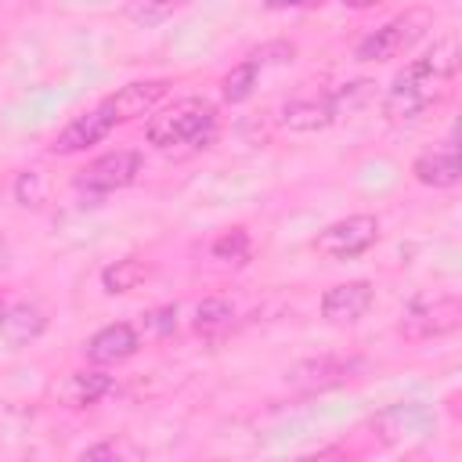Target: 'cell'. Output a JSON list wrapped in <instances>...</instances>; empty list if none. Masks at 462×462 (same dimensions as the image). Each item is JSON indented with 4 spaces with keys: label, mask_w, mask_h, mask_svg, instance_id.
I'll return each mask as SVG.
<instances>
[{
    "label": "cell",
    "mask_w": 462,
    "mask_h": 462,
    "mask_svg": "<svg viewBox=\"0 0 462 462\" xmlns=\"http://www.w3.org/2000/svg\"><path fill=\"white\" fill-rule=\"evenodd\" d=\"M458 72V47L455 40H440L433 43L422 58H411L386 87L383 97V116L386 119H415L422 116L430 105H437L448 94V83Z\"/></svg>",
    "instance_id": "1"
},
{
    "label": "cell",
    "mask_w": 462,
    "mask_h": 462,
    "mask_svg": "<svg viewBox=\"0 0 462 462\" xmlns=\"http://www.w3.org/2000/svg\"><path fill=\"white\" fill-rule=\"evenodd\" d=\"M217 130V108L213 101L206 97H180L166 108H159L148 126H144V137L152 148L159 152H170V148H180V144H206Z\"/></svg>",
    "instance_id": "2"
},
{
    "label": "cell",
    "mask_w": 462,
    "mask_h": 462,
    "mask_svg": "<svg viewBox=\"0 0 462 462\" xmlns=\"http://www.w3.org/2000/svg\"><path fill=\"white\" fill-rule=\"evenodd\" d=\"M433 14L422 11V7H411L390 22H383L379 29H372L357 47H354V58L357 61H386V58H397L401 51H408L426 29H430Z\"/></svg>",
    "instance_id": "3"
},
{
    "label": "cell",
    "mask_w": 462,
    "mask_h": 462,
    "mask_svg": "<svg viewBox=\"0 0 462 462\" xmlns=\"http://www.w3.org/2000/svg\"><path fill=\"white\" fill-rule=\"evenodd\" d=\"M379 238V217L372 213H354V217H343L328 227L318 231L314 238V253H321L325 260H354L361 253H368Z\"/></svg>",
    "instance_id": "4"
},
{
    "label": "cell",
    "mask_w": 462,
    "mask_h": 462,
    "mask_svg": "<svg viewBox=\"0 0 462 462\" xmlns=\"http://www.w3.org/2000/svg\"><path fill=\"white\" fill-rule=\"evenodd\" d=\"M462 325V300L458 296H440V300H415L404 307L397 332L404 339H433L448 336Z\"/></svg>",
    "instance_id": "5"
},
{
    "label": "cell",
    "mask_w": 462,
    "mask_h": 462,
    "mask_svg": "<svg viewBox=\"0 0 462 462\" xmlns=\"http://www.w3.org/2000/svg\"><path fill=\"white\" fill-rule=\"evenodd\" d=\"M141 173V152L134 148H116V152H105L101 159H94L79 177H76V188L90 191V195H112L119 188H130Z\"/></svg>",
    "instance_id": "6"
},
{
    "label": "cell",
    "mask_w": 462,
    "mask_h": 462,
    "mask_svg": "<svg viewBox=\"0 0 462 462\" xmlns=\"http://www.w3.org/2000/svg\"><path fill=\"white\" fill-rule=\"evenodd\" d=\"M361 368L357 357H307V361H296L289 372H285V383L300 393H325L332 386H343L354 372Z\"/></svg>",
    "instance_id": "7"
},
{
    "label": "cell",
    "mask_w": 462,
    "mask_h": 462,
    "mask_svg": "<svg viewBox=\"0 0 462 462\" xmlns=\"http://www.w3.org/2000/svg\"><path fill=\"white\" fill-rule=\"evenodd\" d=\"M375 303V289L372 282L365 278H354V282H339L332 289H325L321 296V318L332 321V325H354L361 321Z\"/></svg>",
    "instance_id": "8"
},
{
    "label": "cell",
    "mask_w": 462,
    "mask_h": 462,
    "mask_svg": "<svg viewBox=\"0 0 462 462\" xmlns=\"http://www.w3.org/2000/svg\"><path fill=\"white\" fill-rule=\"evenodd\" d=\"M112 130H116L112 112H108L105 105H97V108H90V112L76 116V119H72V123L54 137L51 152H54V155H76V152H87V148L101 144Z\"/></svg>",
    "instance_id": "9"
},
{
    "label": "cell",
    "mask_w": 462,
    "mask_h": 462,
    "mask_svg": "<svg viewBox=\"0 0 462 462\" xmlns=\"http://www.w3.org/2000/svg\"><path fill=\"white\" fill-rule=\"evenodd\" d=\"M170 90V79H134L126 87H119L116 94H108L101 105L112 112L116 123H130V119H141L148 116Z\"/></svg>",
    "instance_id": "10"
},
{
    "label": "cell",
    "mask_w": 462,
    "mask_h": 462,
    "mask_svg": "<svg viewBox=\"0 0 462 462\" xmlns=\"http://www.w3.org/2000/svg\"><path fill=\"white\" fill-rule=\"evenodd\" d=\"M411 173H415V180L426 184V188H455L458 177H462L458 141L448 137V141H440V144L419 152L415 162H411Z\"/></svg>",
    "instance_id": "11"
},
{
    "label": "cell",
    "mask_w": 462,
    "mask_h": 462,
    "mask_svg": "<svg viewBox=\"0 0 462 462\" xmlns=\"http://www.w3.org/2000/svg\"><path fill=\"white\" fill-rule=\"evenodd\" d=\"M137 350H141V336L126 321H112L87 339V361L90 365H119V361L134 357Z\"/></svg>",
    "instance_id": "12"
},
{
    "label": "cell",
    "mask_w": 462,
    "mask_h": 462,
    "mask_svg": "<svg viewBox=\"0 0 462 462\" xmlns=\"http://www.w3.org/2000/svg\"><path fill=\"white\" fill-rule=\"evenodd\" d=\"M112 390V375L101 368H76L54 383V397L65 408H90Z\"/></svg>",
    "instance_id": "13"
},
{
    "label": "cell",
    "mask_w": 462,
    "mask_h": 462,
    "mask_svg": "<svg viewBox=\"0 0 462 462\" xmlns=\"http://www.w3.org/2000/svg\"><path fill=\"white\" fill-rule=\"evenodd\" d=\"M47 332V310L40 303H7V310L0 314V339L7 346H25L32 339H40Z\"/></svg>",
    "instance_id": "14"
},
{
    "label": "cell",
    "mask_w": 462,
    "mask_h": 462,
    "mask_svg": "<svg viewBox=\"0 0 462 462\" xmlns=\"http://www.w3.org/2000/svg\"><path fill=\"white\" fill-rule=\"evenodd\" d=\"M278 123L292 134H314V130H325L336 123V112L328 105V97H292L282 105L278 112Z\"/></svg>",
    "instance_id": "15"
},
{
    "label": "cell",
    "mask_w": 462,
    "mask_h": 462,
    "mask_svg": "<svg viewBox=\"0 0 462 462\" xmlns=\"http://www.w3.org/2000/svg\"><path fill=\"white\" fill-rule=\"evenodd\" d=\"M144 278H148V263H144V260H137V256L116 260V263H108V267L101 271V285H105V292H108V296H123V292L137 289Z\"/></svg>",
    "instance_id": "16"
},
{
    "label": "cell",
    "mask_w": 462,
    "mask_h": 462,
    "mask_svg": "<svg viewBox=\"0 0 462 462\" xmlns=\"http://www.w3.org/2000/svg\"><path fill=\"white\" fill-rule=\"evenodd\" d=\"M209 253H213V260H220L227 267H245L253 260V238H249L245 227H231L220 238H213Z\"/></svg>",
    "instance_id": "17"
},
{
    "label": "cell",
    "mask_w": 462,
    "mask_h": 462,
    "mask_svg": "<svg viewBox=\"0 0 462 462\" xmlns=\"http://www.w3.org/2000/svg\"><path fill=\"white\" fill-rule=\"evenodd\" d=\"M231 321H235V307L227 300H220V296H209V300H202L195 307V321L191 325H195L199 336H220V332L231 328Z\"/></svg>",
    "instance_id": "18"
},
{
    "label": "cell",
    "mask_w": 462,
    "mask_h": 462,
    "mask_svg": "<svg viewBox=\"0 0 462 462\" xmlns=\"http://www.w3.org/2000/svg\"><path fill=\"white\" fill-rule=\"evenodd\" d=\"M256 83H260V69L245 58V61H238L227 76H224V83H220V94H224V101L227 105H242L253 90H256Z\"/></svg>",
    "instance_id": "19"
},
{
    "label": "cell",
    "mask_w": 462,
    "mask_h": 462,
    "mask_svg": "<svg viewBox=\"0 0 462 462\" xmlns=\"http://www.w3.org/2000/svg\"><path fill=\"white\" fill-rule=\"evenodd\" d=\"M372 94H375V83H372V79H354V83H343L339 90H332V94H325V97H328V105H332V112H336V119H339V116H346V112L365 108V105L372 101Z\"/></svg>",
    "instance_id": "20"
},
{
    "label": "cell",
    "mask_w": 462,
    "mask_h": 462,
    "mask_svg": "<svg viewBox=\"0 0 462 462\" xmlns=\"http://www.w3.org/2000/svg\"><path fill=\"white\" fill-rule=\"evenodd\" d=\"M76 462H141V451L126 437H112V440H97L87 451H79Z\"/></svg>",
    "instance_id": "21"
},
{
    "label": "cell",
    "mask_w": 462,
    "mask_h": 462,
    "mask_svg": "<svg viewBox=\"0 0 462 462\" xmlns=\"http://www.w3.org/2000/svg\"><path fill=\"white\" fill-rule=\"evenodd\" d=\"M123 14L130 18V22H137V25H159V22H166L170 14H173V4H152V0H134V4H126L123 7Z\"/></svg>",
    "instance_id": "22"
},
{
    "label": "cell",
    "mask_w": 462,
    "mask_h": 462,
    "mask_svg": "<svg viewBox=\"0 0 462 462\" xmlns=\"http://www.w3.org/2000/svg\"><path fill=\"white\" fill-rule=\"evenodd\" d=\"M292 58H296V43H289V40H271V43H263V47H256L249 54V61L256 69H263V65H289Z\"/></svg>",
    "instance_id": "23"
},
{
    "label": "cell",
    "mask_w": 462,
    "mask_h": 462,
    "mask_svg": "<svg viewBox=\"0 0 462 462\" xmlns=\"http://www.w3.org/2000/svg\"><path fill=\"white\" fill-rule=\"evenodd\" d=\"M14 199H18L22 206H43V199H47L43 177H40L36 170H22L18 180H14Z\"/></svg>",
    "instance_id": "24"
},
{
    "label": "cell",
    "mask_w": 462,
    "mask_h": 462,
    "mask_svg": "<svg viewBox=\"0 0 462 462\" xmlns=\"http://www.w3.org/2000/svg\"><path fill=\"white\" fill-rule=\"evenodd\" d=\"M144 328L155 332V336H170L177 332V303H166V307H155L144 314Z\"/></svg>",
    "instance_id": "25"
},
{
    "label": "cell",
    "mask_w": 462,
    "mask_h": 462,
    "mask_svg": "<svg viewBox=\"0 0 462 462\" xmlns=\"http://www.w3.org/2000/svg\"><path fill=\"white\" fill-rule=\"evenodd\" d=\"M7 263H11V245H7V238L0 235V271H4Z\"/></svg>",
    "instance_id": "26"
},
{
    "label": "cell",
    "mask_w": 462,
    "mask_h": 462,
    "mask_svg": "<svg viewBox=\"0 0 462 462\" xmlns=\"http://www.w3.org/2000/svg\"><path fill=\"white\" fill-rule=\"evenodd\" d=\"M4 310H7V300H4V292H0V314H4Z\"/></svg>",
    "instance_id": "27"
}]
</instances>
